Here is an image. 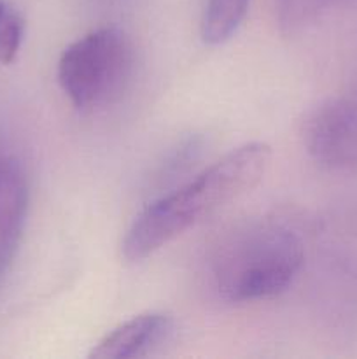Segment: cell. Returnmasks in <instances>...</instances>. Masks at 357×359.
<instances>
[{"label": "cell", "mask_w": 357, "mask_h": 359, "mask_svg": "<svg viewBox=\"0 0 357 359\" xmlns=\"http://www.w3.org/2000/svg\"><path fill=\"white\" fill-rule=\"evenodd\" d=\"M174 333V319L164 312H146L121 323L91 349V359L149 356Z\"/></svg>", "instance_id": "5b68a950"}, {"label": "cell", "mask_w": 357, "mask_h": 359, "mask_svg": "<svg viewBox=\"0 0 357 359\" xmlns=\"http://www.w3.org/2000/svg\"><path fill=\"white\" fill-rule=\"evenodd\" d=\"M272 147L248 142L230 151L205 170L168 195L150 202L130 226L122 241L128 262H142L244 193L265 175Z\"/></svg>", "instance_id": "6da1fadb"}, {"label": "cell", "mask_w": 357, "mask_h": 359, "mask_svg": "<svg viewBox=\"0 0 357 359\" xmlns=\"http://www.w3.org/2000/svg\"><path fill=\"white\" fill-rule=\"evenodd\" d=\"M251 0H206L202 20V37L206 44L219 46L230 41L247 14Z\"/></svg>", "instance_id": "ba28073f"}, {"label": "cell", "mask_w": 357, "mask_h": 359, "mask_svg": "<svg viewBox=\"0 0 357 359\" xmlns=\"http://www.w3.org/2000/svg\"><path fill=\"white\" fill-rule=\"evenodd\" d=\"M28 179L16 158H0V280L9 270L28 214Z\"/></svg>", "instance_id": "8992f818"}, {"label": "cell", "mask_w": 357, "mask_h": 359, "mask_svg": "<svg viewBox=\"0 0 357 359\" xmlns=\"http://www.w3.org/2000/svg\"><path fill=\"white\" fill-rule=\"evenodd\" d=\"M23 30L20 14L0 0V65L14 62L23 42Z\"/></svg>", "instance_id": "9c48e42d"}, {"label": "cell", "mask_w": 357, "mask_h": 359, "mask_svg": "<svg viewBox=\"0 0 357 359\" xmlns=\"http://www.w3.org/2000/svg\"><path fill=\"white\" fill-rule=\"evenodd\" d=\"M303 142L322 167L357 168V91L317 105L303 125Z\"/></svg>", "instance_id": "277c9868"}, {"label": "cell", "mask_w": 357, "mask_h": 359, "mask_svg": "<svg viewBox=\"0 0 357 359\" xmlns=\"http://www.w3.org/2000/svg\"><path fill=\"white\" fill-rule=\"evenodd\" d=\"M303 262L304 245L296 231L276 221H252L217 248L212 280L230 304L268 300L293 284Z\"/></svg>", "instance_id": "7a4b0ae2"}, {"label": "cell", "mask_w": 357, "mask_h": 359, "mask_svg": "<svg viewBox=\"0 0 357 359\" xmlns=\"http://www.w3.org/2000/svg\"><path fill=\"white\" fill-rule=\"evenodd\" d=\"M349 13H357V0H276V21L282 34L289 37Z\"/></svg>", "instance_id": "52a82bcc"}, {"label": "cell", "mask_w": 357, "mask_h": 359, "mask_svg": "<svg viewBox=\"0 0 357 359\" xmlns=\"http://www.w3.org/2000/svg\"><path fill=\"white\" fill-rule=\"evenodd\" d=\"M133 46L119 28H98L66 46L58 62L62 90L77 111L118 100L133 72Z\"/></svg>", "instance_id": "3957f363"}]
</instances>
